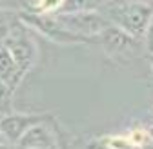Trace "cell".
I'll return each instance as SVG.
<instances>
[{"mask_svg":"<svg viewBox=\"0 0 153 149\" xmlns=\"http://www.w3.org/2000/svg\"><path fill=\"white\" fill-rule=\"evenodd\" d=\"M15 147H16V145H15ZM16 149H22V147H16Z\"/></svg>","mask_w":153,"mask_h":149,"instance_id":"obj_21","label":"cell"},{"mask_svg":"<svg viewBox=\"0 0 153 149\" xmlns=\"http://www.w3.org/2000/svg\"><path fill=\"white\" fill-rule=\"evenodd\" d=\"M56 144V129L53 118L31 125L27 131L16 140V147L22 149H49Z\"/></svg>","mask_w":153,"mask_h":149,"instance_id":"obj_7","label":"cell"},{"mask_svg":"<svg viewBox=\"0 0 153 149\" xmlns=\"http://www.w3.org/2000/svg\"><path fill=\"white\" fill-rule=\"evenodd\" d=\"M24 9V4L20 0H0V11L4 13H20Z\"/></svg>","mask_w":153,"mask_h":149,"instance_id":"obj_13","label":"cell"},{"mask_svg":"<svg viewBox=\"0 0 153 149\" xmlns=\"http://www.w3.org/2000/svg\"><path fill=\"white\" fill-rule=\"evenodd\" d=\"M95 38L102 46L106 57L113 60H131V58H137L142 49L146 51L144 42H140V38L122 31L120 27L113 24Z\"/></svg>","mask_w":153,"mask_h":149,"instance_id":"obj_3","label":"cell"},{"mask_svg":"<svg viewBox=\"0 0 153 149\" xmlns=\"http://www.w3.org/2000/svg\"><path fill=\"white\" fill-rule=\"evenodd\" d=\"M53 117L49 113H9L0 117V131L4 133V136L11 142L16 144V140L20 138L27 129L35 124L40 122H48Z\"/></svg>","mask_w":153,"mask_h":149,"instance_id":"obj_6","label":"cell"},{"mask_svg":"<svg viewBox=\"0 0 153 149\" xmlns=\"http://www.w3.org/2000/svg\"><path fill=\"white\" fill-rule=\"evenodd\" d=\"M142 149H153V142H149V144H148V145H144Z\"/></svg>","mask_w":153,"mask_h":149,"instance_id":"obj_19","label":"cell"},{"mask_svg":"<svg viewBox=\"0 0 153 149\" xmlns=\"http://www.w3.org/2000/svg\"><path fill=\"white\" fill-rule=\"evenodd\" d=\"M26 77V71L16 64V60L11 57V53L0 44V82H2L11 93L18 89Z\"/></svg>","mask_w":153,"mask_h":149,"instance_id":"obj_8","label":"cell"},{"mask_svg":"<svg viewBox=\"0 0 153 149\" xmlns=\"http://www.w3.org/2000/svg\"><path fill=\"white\" fill-rule=\"evenodd\" d=\"M108 149H137L128 138V135H108L100 138Z\"/></svg>","mask_w":153,"mask_h":149,"instance_id":"obj_9","label":"cell"},{"mask_svg":"<svg viewBox=\"0 0 153 149\" xmlns=\"http://www.w3.org/2000/svg\"><path fill=\"white\" fill-rule=\"evenodd\" d=\"M16 20H18V18H16ZM16 20H13V18L9 16V13L0 11V44H2L4 38L9 35V31L13 29V26H15Z\"/></svg>","mask_w":153,"mask_h":149,"instance_id":"obj_12","label":"cell"},{"mask_svg":"<svg viewBox=\"0 0 153 149\" xmlns=\"http://www.w3.org/2000/svg\"><path fill=\"white\" fill-rule=\"evenodd\" d=\"M62 4H64V0H36L33 11L53 15V13H59L62 9Z\"/></svg>","mask_w":153,"mask_h":149,"instance_id":"obj_11","label":"cell"},{"mask_svg":"<svg viewBox=\"0 0 153 149\" xmlns=\"http://www.w3.org/2000/svg\"><path fill=\"white\" fill-rule=\"evenodd\" d=\"M128 138L131 140V144L135 145L137 149H142L144 145H148L149 142H153V136H151V131L149 129H144V127H135L128 133Z\"/></svg>","mask_w":153,"mask_h":149,"instance_id":"obj_10","label":"cell"},{"mask_svg":"<svg viewBox=\"0 0 153 149\" xmlns=\"http://www.w3.org/2000/svg\"><path fill=\"white\" fill-rule=\"evenodd\" d=\"M18 15V20H20L26 27L40 33L42 36H46L48 40L55 42V44H88L89 38L76 35L73 31H69L59 18L56 15H48V13H38V11H26L22 9Z\"/></svg>","mask_w":153,"mask_h":149,"instance_id":"obj_2","label":"cell"},{"mask_svg":"<svg viewBox=\"0 0 153 149\" xmlns=\"http://www.w3.org/2000/svg\"><path fill=\"white\" fill-rule=\"evenodd\" d=\"M2 46L11 53V57L26 73L35 66L36 57H38V47L29 35V27H26L20 20L15 22L13 29L4 38Z\"/></svg>","mask_w":153,"mask_h":149,"instance_id":"obj_4","label":"cell"},{"mask_svg":"<svg viewBox=\"0 0 153 149\" xmlns=\"http://www.w3.org/2000/svg\"><path fill=\"white\" fill-rule=\"evenodd\" d=\"M144 47H146V53H153V18H151V24L148 26V31L144 35Z\"/></svg>","mask_w":153,"mask_h":149,"instance_id":"obj_14","label":"cell"},{"mask_svg":"<svg viewBox=\"0 0 153 149\" xmlns=\"http://www.w3.org/2000/svg\"><path fill=\"white\" fill-rule=\"evenodd\" d=\"M108 20L120 27L122 31L144 40L148 26L153 18V2H140V0H111L102 9Z\"/></svg>","mask_w":153,"mask_h":149,"instance_id":"obj_1","label":"cell"},{"mask_svg":"<svg viewBox=\"0 0 153 149\" xmlns=\"http://www.w3.org/2000/svg\"><path fill=\"white\" fill-rule=\"evenodd\" d=\"M0 142H9V140L4 136V133H2V131H0Z\"/></svg>","mask_w":153,"mask_h":149,"instance_id":"obj_18","label":"cell"},{"mask_svg":"<svg viewBox=\"0 0 153 149\" xmlns=\"http://www.w3.org/2000/svg\"><path fill=\"white\" fill-rule=\"evenodd\" d=\"M49 149H60V145H59V140H56V144H55V145H51Z\"/></svg>","mask_w":153,"mask_h":149,"instance_id":"obj_20","label":"cell"},{"mask_svg":"<svg viewBox=\"0 0 153 149\" xmlns=\"http://www.w3.org/2000/svg\"><path fill=\"white\" fill-rule=\"evenodd\" d=\"M148 57H149V67H151V71H153V53H149Z\"/></svg>","mask_w":153,"mask_h":149,"instance_id":"obj_17","label":"cell"},{"mask_svg":"<svg viewBox=\"0 0 153 149\" xmlns=\"http://www.w3.org/2000/svg\"><path fill=\"white\" fill-rule=\"evenodd\" d=\"M0 149H16V147L11 142H0Z\"/></svg>","mask_w":153,"mask_h":149,"instance_id":"obj_16","label":"cell"},{"mask_svg":"<svg viewBox=\"0 0 153 149\" xmlns=\"http://www.w3.org/2000/svg\"><path fill=\"white\" fill-rule=\"evenodd\" d=\"M55 129H56V140H59V145H60V149H71L69 145H68V142L64 140V133L60 131V127L55 124Z\"/></svg>","mask_w":153,"mask_h":149,"instance_id":"obj_15","label":"cell"},{"mask_svg":"<svg viewBox=\"0 0 153 149\" xmlns=\"http://www.w3.org/2000/svg\"><path fill=\"white\" fill-rule=\"evenodd\" d=\"M56 18L73 33L93 40L99 36L104 29L111 26L108 16L99 9H88V11H76V13H53Z\"/></svg>","mask_w":153,"mask_h":149,"instance_id":"obj_5","label":"cell"},{"mask_svg":"<svg viewBox=\"0 0 153 149\" xmlns=\"http://www.w3.org/2000/svg\"><path fill=\"white\" fill-rule=\"evenodd\" d=\"M106 2H111V0H106Z\"/></svg>","mask_w":153,"mask_h":149,"instance_id":"obj_22","label":"cell"}]
</instances>
